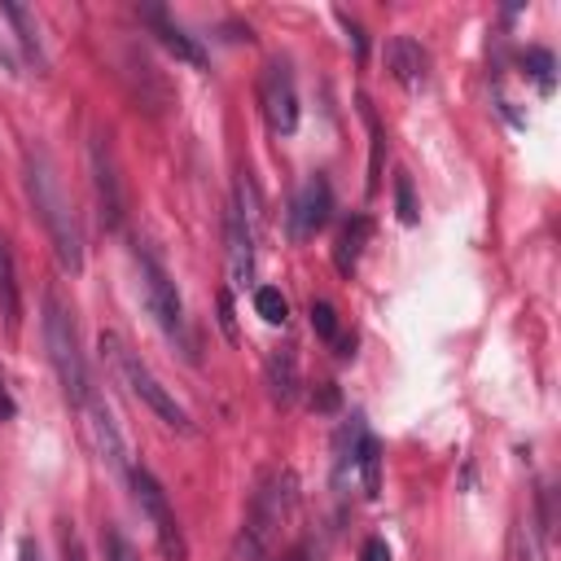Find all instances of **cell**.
I'll return each instance as SVG.
<instances>
[{"instance_id": "obj_1", "label": "cell", "mask_w": 561, "mask_h": 561, "mask_svg": "<svg viewBox=\"0 0 561 561\" xmlns=\"http://www.w3.org/2000/svg\"><path fill=\"white\" fill-rule=\"evenodd\" d=\"M26 193H31V206L39 215V224L48 228L53 237V250L61 259V267L75 276L83 272V232H79V219H75V206L57 180V167L44 149H26Z\"/></svg>"}, {"instance_id": "obj_2", "label": "cell", "mask_w": 561, "mask_h": 561, "mask_svg": "<svg viewBox=\"0 0 561 561\" xmlns=\"http://www.w3.org/2000/svg\"><path fill=\"white\" fill-rule=\"evenodd\" d=\"M101 355L114 364V373L123 377V386L167 425V430H175V434H197V425H193V416L175 403V394L153 377V368L140 359V351H131L127 346V337L123 333H101Z\"/></svg>"}, {"instance_id": "obj_3", "label": "cell", "mask_w": 561, "mask_h": 561, "mask_svg": "<svg viewBox=\"0 0 561 561\" xmlns=\"http://www.w3.org/2000/svg\"><path fill=\"white\" fill-rule=\"evenodd\" d=\"M44 346H48V359L57 368V381H61L66 399L83 408L88 403V364H83V351H79L75 320H70V311L57 294L44 298Z\"/></svg>"}, {"instance_id": "obj_4", "label": "cell", "mask_w": 561, "mask_h": 561, "mask_svg": "<svg viewBox=\"0 0 561 561\" xmlns=\"http://www.w3.org/2000/svg\"><path fill=\"white\" fill-rule=\"evenodd\" d=\"M131 259H136V272H140V298H145V307H149V316L158 320V329L171 337V342H180L184 351H188V329H184V302H180V294H175V280L167 276V267L149 254V250H131ZM193 355V351H188Z\"/></svg>"}, {"instance_id": "obj_5", "label": "cell", "mask_w": 561, "mask_h": 561, "mask_svg": "<svg viewBox=\"0 0 561 561\" xmlns=\"http://www.w3.org/2000/svg\"><path fill=\"white\" fill-rule=\"evenodd\" d=\"M333 478H337V486H346V482L359 486L368 500L381 486V447L359 416L337 434V473Z\"/></svg>"}, {"instance_id": "obj_6", "label": "cell", "mask_w": 561, "mask_h": 561, "mask_svg": "<svg viewBox=\"0 0 561 561\" xmlns=\"http://www.w3.org/2000/svg\"><path fill=\"white\" fill-rule=\"evenodd\" d=\"M127 482H131V495H136L140 513L153 522V535H158L162 557H167V561H184V530H180V522H175V513H171V504H167L162 482H158L145 465H131Z\"/></svg>"}, {"instance_id": "obj_7", "label": "cell", "mask_w": 561, "mask_h": 561, "mask_svg": "<svg viewBox=\"0 0 561 561\" xmlns=\"http://www.w3.org/2000/svg\"><path fill=\"white\" fill-rule=\"evenodd\" d=\"M259 101H263L267 127H272L276 136H294V131H298V88H294V70H289V61L272 57V61L263 66Z\"/></svg>"}, {"instance_id": "obj_8", "label": "cell", "mask_w": 561, "mask_h": 561, "mask_svg": "<svg viewBox=\"0 0 561 561\" xmlns=\"http://www.w3.org/2000/svg\"><path fill=\"white\" fill-rule=\"evenodd\" d=\"M329 210H333V188H329V180L316 171V175L302 180V188H298L294 202H289V215H285L289 241H311V237L329 224Z\"/></svg>"}, {"instance_id": "obj_9", "label": "cell", "mask_w": 561, "mask_h": 561, "mask_svg": "<svg viewBox=\"0 0 561 561\" xmlns=\"http://www.w3.org/2000/svg\"><path fill=\"white\" fill-rule=\"evenodd\" d=\"M88 171H92V193H96V206H101V224L118 228L123 224V180H118V167H114V153H110L105 136H92Z\"/></svg>"}, {"instance_id": "obj_10", "label": "cell", "mask_w": 561, "mask_h": 561, "mask_svg": "<svg viewBox=\"0 0 561 561\" xmlns=\"http://www.w3.org/2000/svg\"><path fill=\"white\" fill-rule=\"evenodd\" d=\"M136 13H140V22H149V31L158 35V44H162L167 53H175V61H188V66H206V53H202V44H197V39H193V35H188L180 22H171L162 4H140Z\"/></svg>"}, {"instance_id": "obj_11", "label": "cell", "mask_w": 561, "mask_h": 561, "mask_svg": "<svg viewBox=\"0 0 561 561\" xmlns=\"http://www.w3.org/2000/svg\"><path fill=\"white\" fill-rule=\"evenodd\" d=\"M224 241H228V276H232V289H245L254 280V228L228 206V219H224Z\"/></svg>"}, {"instance_id": "obj_12", "label": "cell", "mask_w": 561, "mask_h": 561, "mask_svg": "<svg viewBox=\"0 0 561 561\" xmlns=\"http://www.w3.org/2000/svg\"><path fill=\"white\" fill-rule=\"evenodd\" d=\"M88 425H92V443H96V451H101V460L114 469V473H131V460H127V443H123V434H118V421L110 416V408L105 403H88Z\"/></svg>"}, {"instance_id": "obj_13", "label": "cell", "mask_w": 561, "mask_h": 561, "mask_svg": "<svg viewBox=\"0 0 561 561\" xmlns=\"http://www.w3.org/2000/svg\"><path fill=\"white\" fill-rule=\"evenodd\" d=\"M386 66H390V75H394L403 88H412V92L430 79V53H425L412 35H394V39L386 44Z\"/></svg>"}, {"instance_id": "obj_14", "label": "cell", "mask_w": 561, "mask_h": 561, "mask_svg": "<svg viewBox=\"0 0 561 561\" xmlns=\"http://www.w3.org/2000/svg\"><path fill=\"white\" fill-rule=\"evenodd\" d=\"M123 61H127V70H123V75L131 79L136 101H140L145 110H153V114H158V110H167V105H171V88H167V79L153 70V61H149V57H140L136 48H131Z\"/></svg>"}, {"instance_id": "obj_15", "label": "cell", "mask_w": 561, "mask_h": 561, "mask_svg": "<svg viewBox=\"0 0 561 561\" xmlns=\"http://www.w3.org/2000/svg\"><path fill=\"white\" fill-rule=\"evenodd\" d=\"M368 237H373V219H368V215H351V219L342 224L337 245H333V263H337V272H342V276H351V272H355V263H359V254H364Z\"/></svg>"}, {"instance_id": "obj_16", "label": "cell", "mask_w": 561, "mask_h": 561, "mask_svg": "<svg viewBox=\"0 0 561 561\" xmlns=\"http://www.w3.org/2000/svg\"><path fill=\"white\" fill-rule=\"evenodd\" d=\"M267 394H272L280 408L294 403V394H298V359H294L289 346H280V351L267 355Z\"/></svg>"}, {"instance_id": "obj_17", "label": "cell", "mask_w": 561, "mask_h": 561, "mask_svg": "<svg viewBox=\"0 0 561 561\" xmlns=\"http://www.w3.org/2000/svg\"><path fill=\"white\" fill-rule=\"evenodd\" d=\"M0 316H4V329L13 333L18 329V316H22V302H18V272H13V254L9 245L0 241Z\"/></svg>"}, {"instance_id": "obj_18", "label": "cell", "mask_w": 561, "mask_h": 561, "mask_svg": "<svg viewBox=\"0 0 561 561\" xmlns=\"http://www.w3.org/2000/svg\"><path fill=\"white\" fill-rule=\"evenodd\" d=\"M0 13L13 22L22 53H26L35 66H44V48H39V31H35V13H31V9H22V4H0Z\"/></svg>"}, {"instance_id": "obj_19", "label": "cell", "mask_w": 561, "mask_h": 561, "mask_svg": "<svg viewBox=\"0 0 561 561\" xmlns=\"http://www.w3.org/2000/svg\"><path fill=\"white\" fill-rule=\"evenodd\" d=\"M522 66H526V75L539 83V92H552V88H557V61H552L548 48H526V53H522Z\"/></svg>"}, {"instance_id": "obj_20", "label": "cell", "mask_w": 561, "mask_h": 561, "mask_svg": "<svg viewBox=\"0 0 561 561\" xmlns=\"http://www.w3.org/2000/svg\"><path fill=\"white\" fill-rule=\"evenodd\" d=\"M254 311H259L267 324H285V320H289V302H285V294L272 289V285L254 289Z\"/></svg>"}, {"instance_id": "obj_21", "label": "cell", "mask_w": 561, "mask_h": 561, "mask_svg": "<svg viewBox=\"0 0 561 561\" xmlns=\"http://www.w3.org/2000/svg\"><path fill=\"white\" fill-rule=\"evenodd\" d=\"M359 114H364V123H368V131H373V175H368V193L377 188V175H381V123H377V114H373V105L368 101H359Z\"/></svg>"}, {"instance_id": "obj_22", "label": "cell", "mask_w": 561, "mask_h": 561, "mask_svg": "<svg viewBox=\"0 0 561 561\" xmlns=\"http://www.w3.org/2000/svg\"><path fill=\"white\" fill-rule=\"evenodd\" d=\"M101 552H105V561H136V552H131V543L123 539L118 526H105L101 530Z\"/></svg>"}, {"instance_id": "obj_23", "label": "cell", "mask_w": 561, "mask_h": 561, "mask_svg": "<svg viewBox=\"0 0 561 561\" xmlns=\"http://www.w3.org/2000/svg\"><path fill=\"white\" fill-rule=\"evenodd\" d=\"M311 329L324 337V342H333L337 337V311H333V302H311Z\"/></svg>"}, {"instance_id": "obj_24", "label": "cell", "mask_w": 561, "mask_h": 561, "mask_svg": "<svg viewBox=\"0 0 561 561\" xmlns=\"http://www.w3.org/2000/svg\"><path fill=\"white\" fill-rule=\"evenodd\" d=\"M394 206H399L403 224H416V202H412V180L408 175H394Z\"/></svg>"}, {"instance_id": "obj_25", "label": "cell", "mask_w": 561, "mask_h": 561, "mask_svg": "<svg viewBox=\"0 0 561 561\" xmlns=\"http://www.w3.org/2000/svg\"><path fill=\"white\" fill-rule=\"evenodd\" d=\"M337 22L346 26V35H351V44H355V57L364 61V57H368V35H364V26H359L351 13H337Z\"/></svg>"}, {"instance_id": "obj_26", "label": "cell", "mask_w": 561, "mask_h": 561, "mask_svg": "<svg viewBox=\"0 0 561 561\" xmlns=\"http://www.w3.org/2000/svg\"><path fill=\"white\" fill-rule=\"evenodd\" d=\"M337 399H342V394H337V386H333V381H324L320 390H311V408H316V412H333V408H337Z\"/></svg>"}, {"instance_id": "obj_27", "label": "cell", "mask_w": 561, "mask_h": 561, "mask_svg": "<svg viewBox=\"0 0 561 561\" xmlns=\"http://www.w3.org/2000/svg\"><path fill=\"white\" fill-rule=\"evenodd\" d=\"M359 561H390V548H386V539H364V548H359Z\"/></svg>"}, {"instance_id": "obj_28", "label": "cell", "mask_w": 561, "mask_h": 561, "mask_svg": "<svg viewBox=\"0 0 561 561\" xmlns=\"http://www.w3.org/2000/svg\"><path fill=\"white\" fill-rule=\"evenodd\" d=\"M276 561H320V548L316 543H294L285 557H276Z\"/></svg>"}, {"instance_id": "obj_29", "label": "cell", "mask_w": 561, "mask_h": 561, "mask_svg": "<svg viewBox=\"0 0 561 561\" xmlns=\"http://www.w3.org/2000/svg\"><path fill=\"white\" fill-rule=\"evenodd\" d=\"M219 324H224V333L237 342V324H232V298H228V294L219 298Z\"/></svg>"}, {"instance_id": "obj_30", "label": "cell", "mask_w": 561, "mask_h": 561, "mask_svg": "<svg viewBox=\"0 0 561 561\" xmlns=\"http://www.w3.org/2000/svg\"><path fill=\"white\" fill-rule=\"evenodd\" d=\"M18 557H22V561H39V548H35V539H22V543H18Z\"/></svg>"}, {"instance_id": "obj_31", "label": "cell", "mask_w": 561, "mask_h": 561, "mask_svg": "<svg viewBox=\"0 0 561 561\" xmlns=\"http://www.w3.org/2000/svg\"><path fill=\"white\" fill-rule=\"evenodd\" d=\"M4 416H13V399H9V390H4V377H0V421Z\"/></svg>"}, {"instance_id": "obj_32", "label": "cell", "mask_w": 561, "mask_h": 561, "mask_svg": "<svg viewBox=\"0 0 561 561\" xmlns=\"http://www.w3.org/2000/svg\"><path fill=\"white\" fill-rule=\"evenodd\" d=\"M66 561H83V552H79V539H75V535H66Z\"/></svg>"}]
</instances>
